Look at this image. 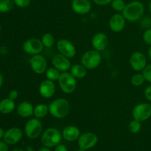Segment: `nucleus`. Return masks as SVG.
<instances>
[{
  "instance_id": "1",
  "label": "nucleus",
  "mask_w": 151,
  "mask_h": 151,
  "mask_svg": "<svg viewBox=\"0 0 151 151\" xmlns=\"http://www.w3.org/2000/svg\"><path fill=\"white\" fill-rule=\"evenodd\" d=\"M70 103L64 97L55 99L49 104V112L52 117L58 119H64L70 112Z\"/></svg>"
},
{
  "instance_id": "2",
  "label": "nucleus",
  "mask_w": 151,
  "mask_h": 151,
  "mask_svg": "<svg viewBox=\"0 0 151 151\" xmlns=\"http://www.w3.org/2000/svg\"><path fill=\"white\" fill-rule=\"evenodd\" d=\"M145 6L139 1H133L125 5L122 10V14L126 21L130 22H135L139 21L144 16Z\"/></svg>"
},
{
  "instance_id": "3",
  "label": "nucleus",
  "mask_w": 151,
  "mask_h": 151,
  "mask_svg": "<svg viewBox=\"0 0 151 151\" xmlns=\"http://www.w3.org/2000/svg\"><path fill=\"white\" fill-rule=\"evenodd\" d=\"M63 137L62 133L55 128H49L41 134V142L44 147H55L60 144Z\"/></svg>"
},
{
  "instance_id": "4",
  "label": "nucleus",
  "mask_w": 151,
  "mask_h": 151,
  "mask_svg": "<svg viewBox=\"0 0 151 151\" xmlns=\"http://www.w3.org/2000/svg\"><path fill=\"white\" fill-rule=\"evenodd\" d=\"M101 61L102 56L100 52L94 49L85 52L81 59V63L88 70H92L97 68L101 63Z\"/></svg>"
},
{
  "instance_id": "5",
  "label": "nucleus",
  "mask_w": 151,
  "mask_h": 151,
  "mask_svg": "<svg viewBox=\"0 0 151 151\" xmlns=\"http://www.w3.org/2000/svg\"><path fill=\"white\" fill-rule=\"evenodd\" d=\"M58 82L61 91L66 94L75 92L78 85L77 79L70 73V72H61Z\"/></svg>"
},
{
  "instance_id": "6",
  "label": "nucleus",
  "mask_w": 151,
  "mask_h": 151,
  "mask_svg": "<svg viewBox=\"0 0 151 151\" xmlns=\"http://www.w3.org/2000/svg\"><path fill=\"white\" fill-rule=\"evenodd\" d=\"M43 125L41 119L33 117L27 121L24 125V134L28 139H35L42 134Z\"/></svg>"
},
{
  "instance_id": "7",
  "label": "nucleus",
  "mask_w": 151,
  "mask_h": 151,
  "mask_svg": "<svg viewBox=\"0 0 151 151\" xmlns=\"http://www.w3.org/2000/svg\"><path fill=\"white\" fill-rule=\"evenodd\" d=\"M133 119L142 122L151 117V104L141 103L136 105L132 110Z\"/></svg>"
},
{
  "instance_id": "8",
  "label": "nucleus",
  "mask_w": 151,
  "mask_h": 151,
  "mask_svg": "<svg viewBox=\"0 0 151 151\" xmlns=\"http://www.w3.org/2000/svg\"><path fill=\"white\" fill-rule=\"evenodd\" d=\"M44 45L41 39L38 38H30L27 39L22 45L23 51L29 55L41 54L44 50Z\"/></svg>"
},
{
  "instance_id": "9",
  "label": "nucleus",
  "mask_w": 151,
  "mask_h": 151,
  "mask_svg": "<svg viewBox=\"0 0 151 151\" xmlns=\"http://www.w3.org/2000/svg\"><path fill=\"white\" fill-rule=\"evenodd\" d=\"M29 64L32 72L37 75L45 73L47 69V59L41 54L31 56L29 60Z\"/></svg>"
},
{
  "instance_id": "10",
  "label": "nucleus",
  "mask_w": 151,
  "mask_h": 151,
  "mask_svg": "<svg viewBox=\"0 0 151 151\" xmlns=\"http://www.w3.org/2000/svg\"><path fill=\"white\" fill-rule=\"evenodd\" d=\"M98 142V137L93 132H86L81 134L78 139L79 148L88 150L91 149Z\"/></svg>"
},
{
  "instance_id": "11",
  "label": "nucleus",
  "mask_w": 151,
  "mask_h": 151,
  "mask_svg": "<svg viewBox=\"0 0 151 151\" xmlns=\"http://www.w3.org/2000/svg\"><path fill=\"white\" fill-rule=\"evenodd\" d=\"M56 47L59 53L69 58H73L76 55V47L72 41L66 38H61L58 40L56 44Z\"/></svg>"
},
{
  "instance_id": "12",
  "label": "nucleus",
  "mask_w": 151,
  "mask_h": 151,
  "mask_svg": "<svg viewBox=\"0 0 151 151\" xmlns=\"http://www.w3.org/2000/svg\"><path fill=\"white\" fill-rule=\"evenodd\" d=\"M131 67L135 72H142L147 66V58L142 52L137 51L132 53L129 59Z\"/></svg>"
},
{
  "instance_id": "13",
  "label": "nucleus",
  "mask_w": 151,
  "mask_h": 151,
  "mask_svg": "<svg viewBox=\"0 0 151 151\" xmlns=\"http://www.w3.org/2000/svg\"><path fill=\"white\" fill-rule=\"evenodd\" d=\"M52 66L60 72H69L72 66L70 58L59 52L53 56L52 58Z\"/></svg>"
},
{
  "instance_id": "14",
  "label": "nucleus",
  "mask_w": 151,
  "mask_h": 151,
  "mask_svg": "<svg viewBox=\"0 0 151 151\" xmlns=\"http://www.w3.org/2000/svg\"><path fill=\"white\" fill-rule=\"evenodd\" d=\"M39 94L43 98L50 99L55 95L56 91V86L54 81L47 79L42 81L38 87Z\"/></svg>"
},
{
  "instance_id": "15",
  "label": "nucleus",
  "mask_w": 151,
  "mask_h": 151,
  "mask_svg": "<svg viewBox=\"0 0 151 151\" xmlns=\"http://www.w3.org/2000/svg\"><path fill=\"white\" fill-rule=\"evenodd\" d=\"M23 137V131L18 127L9 128L4 132L3 140L9 145H13L17 144Z\"/></svg>"
},
{
  "instance_id": "16",
  "label": "nucleus",
  "mask_w": 151,
  "mask_h": 151,
  "mask_svg": "<svg viewBox=\"0 0 151 151\" xmlns=\"http://www.w3.org/2000/svg\"><path fill=\"white\" fill-rule=\"evenodd\" d=\"M126 24V19L122 13H115L109 21V29L114 32H120L125 29Z\"/></svg>"
},
{
  "instance_id": "17",
  "label": "nucleus",
  "mask_w": 151,
  "mask_h": 151,
  "mask_svg": "<svg viewBox=\"0 0 151 151\" xmlns=\"http://www.w3.org/2000/svg\"><path fill=\"white\" fill-rule=\"evenodd\" d=\"M91 46L93 49L98 52H103L109 46V38L104 32H99L94 34L91 39Z\"/></svg>"
},
{
  "instance_id": "18",
  "label": "nucleus",
  "mask_w": 151,
  "mask_h": 151,
  "mask_svg": "<svg viewBox=\"0 0 151 151\" xmlns=\"http://www.w3.org/2000/svg\"><path fill=\"white\" fill-rule=\"evenodd\" d=\"M72 10L78 15H86L91 10V3L89 0H72Z\"/></svg>"
},
{
  "instance_id": "19",
  "label": "nucleus",
  "mask_w": 151,
  "mask_h": 151,
  "mask_svg": "<svg viewBox=\"0 0 151 151\" xmlns=\"http://www.w3.org/2000/svg\"><path fill=\"white\" fill-rule=\"evenodd\" d=\"M62 137L67 142L78 141L81 136V131L75 125H67L62 131Z\"/></svg>"
},
{
  "instance_id": "20",
  "label": "nucleus",
  "mask_w": 151,
  "mask_h": 151,
  "mask_svg": "<svg viewBox=\"0 0 151 151\" xmlns=\"http://www.w3.org/2000/svg\"><path fill=\"white\" fill-rule=\"evenodd\" d=\"M34 106L31 103L28 101H22L19 103L16 107V112L20 117L29 118L33 116Z\"/></svg>"
},
{
  "instance_id": "21",
  "label": "nucleus",
  "mask_w": 151,
  "mask_h": 151,
  "mask_svg": "<svg viewBox=\"0 0 151 151\" xmlns=\"http://www.w3.org/2000/svg\"><path fill=\"white\" fill-rule=\"evenodd\" d=\"M15 100L10 98H4L0 100V113L2 114H9L16 109Z\"/></svg>"
},
{
  "instance_id": "22",
  "label": "nucleus",
  "mask_w": 151,
  "mask_h": 151,
  "mask_svg": "<svg viewBox=\"0 0 151 151\" xmlns=\"http://www.w3.org/2000/svg\"><path fill=\"white\" fill-rule=\"evenodd\" d=\"M50 114L49 112V106L45 103H38L34 107L33 116L38 119H42Z\"/></svg>"
},
{
  "instance_id": "23",
  "label": "nucleus",
  "mask_w": 151,
  "mask_h": 151,
  "mask_svg": "<svg viewBox=\"0 0 151 151\" xmlns=\"http://www.w3.org/2000/svg\"><path fill=\"white\" fill-rule=\"evenodd\" d=\"M87 70L88 69L83 65L80 63V64L72 65L69 72L76 79H82L86 76Z\"/></svg>"
},
{
  "instance_id": "24",
  "label": "nucleus",
  "mask_w": 151,
  "mask_h": 151,
  "mask_svg": "<svg viewBox=\"0 0 151 151\" xmlns=\"http://www.w3.org/2000/svg\"><path fill=\"white\" fill-rule=\"evenodd\" d=\"M60 73L61 72L60 71L58 70L57 69L52 66V67H50L47 68V69L46 70L45 72V76L46 78L50 81H58L59 79V77H60Z\"/></svg>"
},
{
  "instance_id": "25",
  "label": "nucleus",
  "mask_w": 151,
  "mask_h": 151,
  "mask_svg": "<svg viewBox=\"0 0 151 151\" xmlns=\"http://www.w3.org/2000/svg\"><path fill=\"white\" fill-rule=\"evenodd\" d=\"M41 41L44 45V47L46 48H51L54 46L55 42V39L54 35L50 32H47V33L44 34L43 36L41 37Z\"/></svg>"
},
{
  "instance_id": "26",
  "label": "nucleus",
  "mask_w": 151,
  "mask_h": 151,
  "mask_svg": "<svg viewBox=\"0 0 151 151\" xmlns=\"http://www.w3.org/2000/svg\"><path fill=\"white\" fill-rule=\"evenodd\" d=\"M145 81V78L142 72H137V73L133 75L131 78V84L136 87L142 86Z\"/></svg>"
},
{
  "instance_id": "27",
  "label": "nucleus",
  "mask_w": 151,
  "mask_h": 151,
  "mask_svg": "<svg viewBox=\"0 0 151 151\" xmlns=\"http://www.w3.org/2000/svg\"><path fill=\"white\" fill-rule=\"evenodd\" d=\"M14 4L13 0H0V13H8L13 8Z\"/></svg>"
},
{
  "instance_id": "28",
  "label": "nucleus",
  "mask_w": 151,
  "mask_h": 151,
  "mask_svg": "<svg viewBox=\"0 0 151 151\" xmlns=\"http://www.w3.org/2000/svg\"><path fill=\"white\" fill-rule=\"evenodd\" d=\"M142 129V122L133 119L128 124V130L131 134H138Z\"/></svg>"
},
{
  "instance_id": "29",
  "label": "nucleus",
  "mask_w": 151,
  "mask_h": 151,
  "mask_svg": "<svg viewBox=\"0 0 151 151\" xmlns=\"http://www.w3.org/2000/svg\"><path fill=\"white\" fill-rule=\"evenodd\" d=\"M111 7L113 8L114 10H115L117 13H122V10L125 7V1L124 0H112L111 3Z\"/></svg>"
},
{
  "instance_id": "30",
  "label": "nucleus",
  "mask_w": 151,
  "mask_h": 151,
  "mask_svg": "<svg viewBox=\"0 0 151 151\" xmlns=\"http://www.w3.org/2000/svg\"><path fill=\"white\" fill-rule=\"evenodd\" d=\"M140 25L145 29L151 28V17L150 16H143L140 19Z\"/></svg>"
},
{
  "instance_id": "31",
  "label": "nucleus",
  "mask_w": 151,
  "mask_h": 151,
  "mask_svg": "<svg viewBox=\"0 0 151 151\" xmlns=\"http://www.w3.org/2000/svg\"><path fill=\"white\" fill-rule=\"evenodd\" d=\"M143 41L147 45L151 46V28L146 29L144 31L142 35Z\"/></svg>"
},
{
  "instance_id": "32",
  "label": "nucleus",
  "mask_w": 151,
  "mask_h": 151,
  "mask_svg": "<svg viewBox=\"0 0 151 151\" xmlns=\"http://www.w3.org/2000/svg\"><path fill=\"white\" fill-rule=\"evenodd\" d=\"M142 72L145 78V81L151 83V63L147 64Z\"/></svg>"
},
{
  "instance_id": "33",
  "label": "nucleus",
  "mask_w": 151,
  "mask_h": 151,
  "mask_svg": "<svg viewBox=\"0 0 151 151\" xmlns=\"http://www.w3.org/2000/svg\"><path fill=\"white\" fill-rule=\"evenodd\" d=\"M15 5L20 8H26L30 4L31 0H13Z\"/></svg>"
},
{
  "instance_id": "34",
  "label": "nucleus",
  "mask_w": 151,
  "mask_h": 151,
  "mask_svg": "<svg viewBox=\"0 0 151 151\" xmlns=\"http://www.w3.org/2000/svg\"><path fill=\"white\" fill-rule=\"evenodd\" d=\"M144 96L147 101L151 102V85L147 86L144 90Z\"/></svg>"
},
{
  "instance_id": "35",
  "label": "nucleus",
  "mask_w": 151,
  "mask_h": 151,
  "mask_svg": "<svg viewBox=\"0 0 151 151\" xmlns=\"http://www.w3.org/2000/svg\"><path fill=\"white\" fill-rule=\"evenodd\" d=\"M94 3L98 6H106L110 4L112 0H93Z\"/></svg>"
},
{
  "instance_id": "36",
  "label": "nucleus",
  "mask_w": 151,
  "mask_h": 151,
  "mask_svg": "<svg viewBox=\"0 0 151 151\" xmlns=\"http://www.w3.org/2000/svg\"><path fill=\"white\" fill-rule=\"evenodd\" d=\"M19 97V91L16 89L10 90L8 93V98L13 100H16Z\"/></svg>"
},
{
  "instance_id": "37",
  "label": "nucleus",
  "mask_w": 151,
  "mask_h": 151,
  "mask_svg": "<svg viewBox=\"0 0 151 151\" xmlns=\"http://www.w3.org/2000/svg\"><path fill=\"white\" fill-rule=\"evenodd\" d=\"M9 145L3 140H0V151H9Z\"/></svg>"
},
{
  "instance_id": "38",
  "label": "nucleus",
  "mask_w": 151,
  "mask_h": 151,
  "mask_svg": "<svg viewBox=\"0 0 151 151\" xmlns=\"http://www.w3.org/2000/svg\"><path fill=\"white\" fill-rule=\"evenodd\" d=\"M54 151H68V149L64 145L59 144L58 145H57L55 147Z\"/></svg>"
},
{
  "instance_id": "39",
  "label": "nucleus",
  "mask_w": 151,
  "mask_h": 151,
  "mask_svg": "<svg viewBox=\"0 0 151 151\" xmlns=\"http://www.w3.org/2000/svg\"><path fill=\"white\" fill-rule=\"evenodd\" d=\"M7 52V48L4 47H0V53L1 54H5V53Z\"/></svg>"
},
{
  "instance_id": "40",
  "label": "nucleus",
  "mask_w": 151,
  "mask_h": 151,
  "mask_svg": "<svg viewBox=\"0 0 151 151\" xmlns=\"http://www.w3.org/2000/svg\"><path fill=\"white\" fill-rule=\"evenodd\" d=\"M3 83H4V77H3V75L0 73V88L2 86Z\"/></svg>"
},
{
  "instance_id": "41",
  "label": "nucleus",
  "mask_w": 151,
  "mask_h": 151,
  "mask_svg": "<svg viewBox=\"0 0 151 151\" xmlns=\"http://www.w3.org/2000/svg\"><path fill=\"white\" fill-rule=\"evenodd\" d=\"M4 132H5V131H4V130L0 127V140H1V139H3V137H4Z\"/></svg>"
},
{
  "instance_id": "42",
  "label": "nucleus",
  "mask_w": 151,
  "mask_h": 151,
  "mask_svg": "<svg viewBox=\"0 0 151 151\" xmlns=\"http://www.w3.org/2000/svg\"><path fill=\"white\" fill-rule=\"evenodd\" d=\"M38 151H51L50 150V149L49 148V147H41V148L39 149Z\"/></svg>"
},
{
  "instance_id": "43",
  "label": "nucleus",
  "mask_w": 151,
  "mask_h": 151,
  "mask_svg": "<svg viewBox=\"0 0 151 151\" xmlns=\"http://www.w3.org/2000/svg\"><path fill=\"white\" fill-rule=\"evenodd\" d=\"M147 55H148L149 60H150L151 62V46H150V47H149L148 49V51H147Z\"/></svg>"
},
{
  "instance_id": "44",
  "label": "nucleus",
  "mask_w": 151,
  "mask_h": 151,
  "mask_svg": "<svg viewBox=\"0 0 151 151\" xmlns=\"http://www.w3.org/2000/svg\"><path fill=\"white\" fill-rule=\"evenodd\" d=\"M12 151H24V150L23 149H21V148H15Z\"/></svg>"
},
{
  "instance_id": "45",
  "label": "nucleus",
  "mask_w": 151,
  "mask_h": 151,
  "mask_svg": "<svg viewBox=\"0 0 151 151\" xmlns=\"http://www.w3.org/2000/svg\"><path fill=\"white\" fill-rule=\"evenodd\" d=\"M148 8H149V11H150V14H151V0L150 1V2H149Z\"/></svg>"
},
{
  "instance_id": "46",
  "label": "nucleus",
  "mask_w": 151,
  "mask_h": 151,
  "mask_svg": "<svg viewBox=\"0 0 151 151\" xmlns=\"http://www.w3.org/2000/svg\"><path fill=\"white\" fill-rule=\"evenodd\" d=\"M78 151H86L85 150H83V149H81V148H79V150H78Z\"/></svg>"
},
{
  "instance_id": "47",
  "label": "nucleus",
  "mask_w": 151,
  "mask_h": 151,
  "mask_svg": "<svg viewBox=\"0 0 151 151\" xmlns=\"http://www.w3.org/2000/svg\"><path fill=\"white\" fill-rule=\"evenodd\" d=\"M1 25H0V33H1Z\"/></svg>"
}]
</instances>
